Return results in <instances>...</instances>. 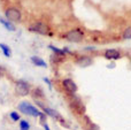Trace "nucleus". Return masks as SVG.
<instances>
[{
  "mask_svg": "<svg viewBox=\"0 0 131 130\" xmlns=\"http://www.w3.org/2000/svg\"><path fill=\"white\" fill-rule=\"evenodd\" d=\"M18 108H20V111L22 113H24V114L27 115H30V116H34V117H41L43 120L46 119V115L44 114L43 112H40V111L38 110V108H36L35 106L30 105L29 103H27V101H23V103L20 104V106H18Z\"/></svg>",
  "mask_w": 131,
  "mask_h": 130,
  "instance_id": "f257e3e1",
  "label": "nucleus"
},
{
  "mask_svg": "<svg viewBox=\"0 0 131 130\" xmlns=\"http://www.w3.org/2000/svg\"><path fill=\"white\" fill-rule=\"evenodd\" d=\"M5 16H6L7 21H9V22H18V21H21V17H22L20 9L15 8V7L7 8L6 12H5Z\"/></svg>",
  "mask_w": 131,
  "mask_h": 130,
  "instance_id": "f03ea898",
  "label": "nucleus"
},
{
  "mask_svg": "<svg viewBox=\"0 0 131 130\" xmlns=\"http://www.w3.org/2000/svg\"><path fill=\"white\" fill-rule=\"evenodd\" d=\"M64 38L69 41H72V43H79L83 39V32L78 29L70 30L64 35Z\"/></svg>",
  "mask_w": 131,
  "mask_h": 130,
  "instance_id": "7ed1b4c3",
  "label": "nucleus"
},
{
  "mask_svg": "<svg viewBox=\"0 0 131 130\" xmlns=\"http://www.w3.org/2000/svg\"><path fill=\"white\" fill-rule=\"evenodd\" d=\"M16 92L20 96H27L30 92V85L24 81H17L16 82Z\"/></svg>",
  "mask_w": 131,
  "mask_h": 130,
  "instance_id": "20e7f679",
  "label": "nucleus"
},
{
  "mask_svg": "<svg viewBox=\"0 0 131 130\" xmlns=\"http://www.w3.org/2000/svg\"><path fill=\"white\" fill-rule=\"evenodd\" d=\"M62 85H63L66 91L69 92L70 94H74V93H76V92H77L76 83H75L72 80H70V78H66V80L62 81Z\"/></svg>",
  "mask_w": 131,
  "mask_h": 130,
  "instance_id": "39448f33",
  "label": "nucleus"
},
{
  "mask_svg": "<svg viewBox=\"0 0 131 130\" xmlns=\"http://www.w3.org/2000/svg\"><path fill=\"white\" fill-rule=\"evenodd\" d=\"M30 31L32 32H37V34H40V35H47L48 34V27L44 23H36V24L31 25L29 28Z\"/></svg>",
  "mask_w": 131,
  "mask_h": 130,
  "instance_id": "423d86ee",
  "label": "nucleus"
},
{
  "mask_svg": "<svg viewBox=\"0 0 131 130\" xmlns=\"http://www.w3.org/2000/svg\"><path fill=\"white\" fill-rule=\"evenodd\" d=\"M37 105H38V106H40V107L43 108V111H44V114H47V115H50V116H51V117H53V119H58V120H60V122H64V120L62 119L61 116H60V114L57 112V111H54V110H51V108L46 107V106H44L41 103H37Z\"/></svg>",
  "mask_w": 131,
  "mask_h": 130,
  "instance_id": "0eeeda50",
  "label": "nucleus"
},
{
  "mask_svg": "<svg viewBox=\"0 0 131 130\" xmlns=\"http://www.w3.org/2000/svg\"><path fill=\"white\" fill-rule=\"evenodd\" d=\"M105 58L108 60H117L121 58V53L117 50H107L105 52Z\"/></svg>",
  "mask_w": 131,
  "mask_h": 130,
  "instance_id": "6e6552de",
  "label": "nucleus"
},
{
  "mask_svg": "<svg viewBox=\"0 0 131 130\" xmlns=\"http://www.w3.org/2000/svg\"><path fill=\"white\" fill-rule=\"evenodd\" d=\"M76 63L78 64L79 67H83V68H85V67H89L92 64V59L89 57H82L79 58L78 60L76 61Z\"/></svg>",
  "mask_w": 131,
  "mask_h": 130,
  "instance_id": "1a4fd4ad",
  "label": "nucleus"
},
{
  "mask_svg": "<svg viewBox=\"0 0 131 130\" xmlns=\"http://www.w3.org/2000/svg\"><path fill=\"white\" fill-rule=\"evenodd\" d=\"M71 107H74L75 110L77 111V112L79 113V114H83L84 112H85V107L83 106V104H82V101L79 100L78 98H76V100L72 101L71 104Z\"/></svg>",
  "mask_w": 131,
  "mask_h": 130,
  "instance_id": "9d476101",
  "label": "nucleus"
},
{
  "mask_svg": "<svg viewBox=\"0 0 131 130\" xmlns=\"http://www.w3.org/2000/svg\"><path fill=\"white\" fill-rule=\"evenodd\" d=\"M31 62L34 64H36V66H38V67H43V68L47 67L46 62L44 61L41 58H39V57H31Z\"/></svg>",
  "mask_w": 131,
  "mask_h": 130,
  "instance_id": "9b49d317",
  "label": "nucleus"
},
{
  "mask_svg": "<svg viewBox=\"0 0 131 130\" xmlns=\"http://www.w3.org/2000/svg\"><path fill=\"white\" fill-rule=\"evenodd\" d=\"M0 23H1L2 25H4L5 28H6L8 31H15V25L13 24L12 22H9V21H7V20H4V18H1L0 17Z\"/></svg>",
  "mask_w": 131,
  "mask_h": 130,
  "instance_id": "f8f14e48",
  "label": "nucleus"
},
{
  "mask_svg": "<svg viewBox=\"0 0 131 130\" xmlns=\"http://www.w3.org/2000/svg\"><path fill=\"white\" fill-rule=\"evenodd\" d=\"M0 48H1V51H2V53H4L5 57H7V58L12 57V51H10V48L6 45V44L0 43Z\"/></svg>",
  "mask_w": 131,
  "mask_h": 130,
  "instance_id": "ddd939ff",
  "label": "nucleus"
},
{
  "mask_svg": "<svg viewBox=\"0 0 131 130\" xmlns=\"http://www.w3.org/2000/svg\"><path fill=\"white\" fill-rule=\"evenodd\" d=\"M48 47H50L51 50H52L53 52L55 53V55H60V57H66V55H64V51H63V50H60V48L55 47V46H53V45H50Z\"/></svg>",
  "mask_w": 131,
  "mask_h": 130,
  "instance_id": "4468645a",
  "label": "nucleus"
},
{
  "mask_svg": "<svg viewBox=\"0 0 131 130\" xmlns=\"http://www.w3.org/2000/svg\"><path fill=\"white\" fill-rule=\"evenodd\" d=\"M30 124L27 120H21L20 121V130H29Z\"/></svg>",
  "mask_w": 131,
  "mask_h": 130,
  "instance_id": "2eb2a0df",
  "label": "nucleus"
},
{
  "mask_svg": "<svg viewBox=\"0 0 131 130\" xmlns=\"http://www.w3.org/2000/svg\"><path fill=\"white\" fill-rule=\"evenodd\" d=\"M9 116H10V119L13 120V121H18V120H20V115H18L17 112H10Z\"/></svg>",
  "mask_w": 131,
  "mask_h": 130,
  "instance_id": "dca6fc26",
  "label": "nucleus"
},
{
  "mask_svg": "<svg viewBox=\"0 0 131 130\" xmlns=\"http://www.w3.org/2000/svg\"><path fill=\"white\" fill-rule=\"evenodd\" d=\"M123 38H124V39H130L131 38V29H130V28L125 29L124 34H123Z\"/></svg>",
  "mask_w": 131,
  "mask_h": 130,
  "instance_id": "f3484780",
  "label": "nucleus"
},
{
  "mask_svg": "<svg viewBox=\"0 0 131 130\" xmlns=\"http://www.w3.org/2000/svg\"><path fill=\"white\" fill-rule=\"evenodd\" d=\"M34 93H35V97H44L43 91H41V90L39 89V88H37V89H35Z\"/></svg>",
  "mask_w": 131,
  "mask_h": 130,
  "instance_id": "a211bd4d",
  "label": "nucleus"
},
{
  "mask_svg": "<svg viewBox=\"0 0 131 130\" xmlns=\"http://www.w3.org/2000/svg\"><path fill=\"white\" fill-rule=\"evenodd\" d=\"M44 82H45L46 84L48 85V88H50V89H52V82H51V81L48 80L47 77H44Z\"/></svg>",
  "mask_w": 131,
  "mask_h": 130,
  "instance_id": "6ab92c4d",
  "label": "nucleus"
},
{
  "mask_svg": "<svg viewBox=\"0 0 131 130\" xmlns=\"http://www.w3.org/2000/svg\"><path fill=\"white\" fill-rule=\"evenodd\" d=\"M4 73H5V69L2 68V67H0V75H2Z\"/></svg>",
  "mask_w": 131,
  "mask_h": 130,
  "instance_id": "aec40b11",
  "label": "nucleus"
},
{
  "mask_svg": "<svg viewBox=\"0 0 131 130\" xmlns=\"http://www.w3.org/2000/svg\"><path fill=\"white\" fill-rule=\"evenodd\" d=\"M44 128H45V130H50V127H48L46 123H44Z\"/></svg>",
  "mask_w": 131,
  "mask_h": 130,
  "instance_id": "412c9836",
  "label": "nucleus"
}]
</instances>
